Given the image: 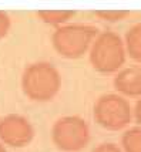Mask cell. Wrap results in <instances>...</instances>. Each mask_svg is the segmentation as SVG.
<instances>
[{
  "mask_svg": "<svg viewBox=\"0 0 141 152\" xmlns=\"http://www.w3.org/2000/svg\"><path fill=\"white\" fill-rule=\"evenodd\" d=\"M63 84L60 71L48 61H36L21 74V90L29 99L47 102L59 94Z\"/></svg>",
  "mask_w": 141,
  "mask_h": 152,
  "instance_id": "1",
  "label": "cell"
},
{
  "mask_svg": "<svg viewBox=\"0 0 141 152\" xmlns=\"http://www.w3.org/2000/svg\"><path fill=\"white\" fill-rule=\"evenodd\" d=\"M123 40L127 56L135 63L141 64V21L130 27Z\"/></svg>",
  "mask_w": 141,
  "mask_h": 152,
  "instance_id": "8",
  "label": "cell"
},
{
  "mask_svg": "<svg viewBox=\"0 0 141 152\" xmlns=\"http://www.w3.org/2000/svg\"><path fill=\"white\" fill-rule=\"evenodd\" d=\"M115 91L123 97L141 98V66L123 67L113 80Z\"/></svg>",
  "mask_w": 141,
  "mask_h": 152,
  "instance_id": "7",
  "label": "cell"
},
{
  "mask_svg": "<svg viewBox=\"0 0 141 152\" xmlns=\"http://www.w3.org/2000/svg\"><path fill=\"white\" fill-rule=\"evenodd\" d=\"M10 27H12V20H10V16L0 10V40L4 39L9 31H10Z\"/></svg>",
  "mask_w": 141,
  "mask_h": 152,
  "instance_id": "12",
  "label": "cell"
},
{
  "mask_svg": "<svg viewBox=\"0 0 141 152\" xmlns=\"http://www.w3.org/2000/svg\"><path fill=\"white\" fill-rule=\"evenodd\" d=\"M97 34L98 28L93 24L67 23L53 31L51 44L63 58L77 60L88 53Z\"/></svg>",
  "mask_w": 141,
  "mask_h": 152,
  "instance_id": "3",
  "label": "cell"
},
{
  "mask_svg": "<svg viewBox=\"0 0 141 152\" xmlns=\"http://www.w3.org/2000/svg\"><path fill=\"white\" fill-rule=\"evenodd\" d=\"M133 118L141 125V98L137 99L134 108H133Z\"/></svg>",
  "mask_w": 141,
  "mask_h": 152,
  "instance_id": "14",
  "label": "cell"
},
{
  "mask_svg": "<svg viewBox=\"0 0 141 152\" xmlns=\"http://www.w3.org/2000/svg\"><path fill=\"white\" fill-rule=\"evenodd\" d=\"M90 64L101 74L118 73L127 58L124 40L113 30L98 31L88 50Z\"/></svg>",
  "mask_w": 141,
  "mask_h": 152,
  "instance_id": "2",
  "label": "cell"
},
{
  "mask_svg": "<svg viewBox=\"0 0 141 152\" xmlns=\"http://www.w3.org/2000/svg\"><path fill=\"white\" fill-rule=\"evenodd\" d=\"M94 14L98 17V19L104 20V21H108V23H117V21H121V20L127 19L128 16L131 14L130 10H126V9H121V10H95Z\"/></svg>",
  "mask_w": 141,
  "mask_h": 152,
  "instance_id": "11",
  "label": "cell"
},
{
  "mask_svg": "<svg viewBox=\"0 0 141 152\" xmlns=\"http://www.w3.org/2000/svg\"><path fill=\"white\" fill-rule=\"evenodd\" d=\"M36 14L43 23L57 28V27L67 24L76 16V12L68 10V9H64V10H37Z\"/></svg>",
  "mask_w": 141,
  "mask_h": 152,
  "instance_id": "9",
  "label": "cell"
},
{
  "mask_svg": "<svg viewBox=\"0 0 141 152\" xmlns=\"http://www.w3.org/2000/svg\"><path fill=\"white\" fill-rule=\"evenodd\" d=\"M94 152H121V151L118 149V146H115L114 144H101V145H98L94 149Z\"/></svg>",
  "mask_w": 141,
  "mask_h": 152,
  "instance_id": "13",
  "label": "cell"
},
{
  "mask_svg": "<svg viewBox=\"0 0 141 152\" xmlns=\"http://www.w3.org/2000/svg\"><path fill=\"white\" fill-rule=\"evenodd\" d=\"M53 142L64 151H77L87 145L90 128L80 115H64L56 119L51 126Z\"/></svg>",
  "mask_w": 141,
  "mask_h": 152,
  "instance_id": "5",
  "label": "cell"
},
{
  "mask_svg": "<svg viewBox=\"0 0 141 152\" xmlns=\"http://www.w3.org/2000/svg\"><path fill=\"white\" fill-rule=\"evenodd\" d=\"M0 152H6V149H4V146L0 144Z\"/></svg>",
  "mask_w": 141,
  "mask_h": 152,
  "instance_id": "15",
  "label": "cell"
},
{
  "mask_svg": "<svg viewBox=\"0 0 141 152\" xmlns=\"http://www.w3.org/2000/svg\"><path fill=\"white\" fill-rule=\"evenodd\" d=\"M34 138V126L20 114H7L0 118V139L10 146H24Z\"/></svg>",
  "mask_w": 141,
  "mask_h": 152,
  "instance_id": "6",
  "label": "cell"
},
{
  "mask_svg": "<svg viewBox=\"0 0 141 152\" xmlns=\"http://www.w3.org/2000/svg\"><path fill=\"white\" fill-rule=\"evenodd\" d=\"M123 145L127 152H141V128H131L123 135Z\"/></svg>",
  "mask_w": 141,
  "mask_h": 152,
  "instance_id": "10",
  "label": "cell"
},
{
  "mask_svg": "<svg viewBox=\"0 0 141 152\" xmlns=\"http://www.w3.org/2000/svg\"><path fill=\"white\" fill-rule=\"evenodd\" d=\"M93 117L94 121L103 128L120 131L131 122L133 107L128 98L118 93H107L94 101Z\"/></svg>",
  "mask_w": 141,
  "mask_h": 152,
  "instance_id": "4",
  "label": "cell"
}]
</instances>
